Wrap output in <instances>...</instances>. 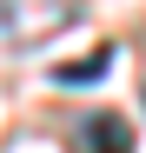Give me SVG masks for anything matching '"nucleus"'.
<instances>
[{
	"label": "nucleus",
	"instance_id": "1",
	"mask_svg": "<svg viewBox=\"0 0 146 153\" xmlns=\"http://www.w3.org/2000/svg\"><path fill=\"white\" fill-rule=\"evenodd\" d=\"M80 146L86 153H126L133 140H126V120H119V113H93L86 126H80Z\"/></svg>",
	"mask_w": 146,
	"mask_h": 153
},
{
	"label": "nucleus",
	"instance_id": "2",
	"mask_svg": "<svg viewBox=\"0 0 146 153\" xmlns=\"http://www.w3.org/2000/svg\"><path fill=\"white\" fill-rule=\"evenodd\" d=\"M106 67H113V53H93V60H73V67H60V80H66V87H86V80H100Z\"/></svg>",
	"mask_w": 146,
	"mask_h": 153
}]
</instances>
